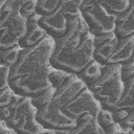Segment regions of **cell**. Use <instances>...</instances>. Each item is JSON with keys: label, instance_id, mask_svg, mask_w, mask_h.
<instances>
[{"label": "cell", "instance_id": "7", "mask_svg": "<svg viewBox=\"0 0 134 134\" xmlns=\"http://www.w3.org/2000/svg\"><path fill=\"white\" fill-rule=\"evenodd\" d=\"M81 14L89 28L90 34L94 37L114 32L117 18L111 15L100 1L83 0Z\"/></svg>", "mask_w": 134, "mask_h": 134}, {"label": "cell", "instance_id": "23", "mask_svg": "<svg viewBox=\"0 0 134 134\" xmlns=\"http://www.w3.org/2000/svg\"><path fill=\"white\" fill-rule=\"evenodd\" d=\"M70 75H71V73H68L66 71H63L61 69H57V68L52 67L50 74H49V82L53 88L58 89L68 80V77Z\"/></svg>", "mask_w": 134, "mask_h": 134}, {"label": "cell", "instance_id": "27", "mask_svg": "<svg viewBox=\"0 0 134 134\" xmlns=\"http://www.w3.org/2000/svg\"><path fill=\"white\" fill-rule=\"evenodd\" d=\"M120 73H121V79L125 82L132 75H134V61H129L127 63L121 64L120 67Z\"/></svg>", "mask_w": 134, "mask_h": 134}, {"label": "cell", "instance_id": "3", "mask_svg": "<svg viewBox=\"0 0 134 134\" xmlns=\"http://www.w3.org/2000/svg\"><path fill=\"white\" fill-rule=\"evenodd\" d=\"M0 112L1 120L17 134H43L46 130L37 120L38 109L32 105L31 97L16 94L12 104L0 108Z\"/></svg>", "mask_w": 134, "mask_h": 134}, {"label": "cell", "instance_id": "36", "mask_svg": "<svg viewBox=\"0 0 134 134\" xmlns=\"http://www.w3.org/2000/svg\"><path fill=\"white\" fill-rule=\"evenodd\" d=\"M133 130H134V129H133Z\"/></svg>", "mask_w": 134, "mask_h": 134}, {"label": "cell", "instance_id": "29", "mask_svg": "<svg viewBox=\"0 0 134 134\" xmlns=\"http://www.w3.org/2000/svg\"><path fill=\"white\" fill-rule=\"evenodd\" d=\"M119 126L122 129L127 130V131L134 129V109L128 111V114H127L126 118L121 122H119Z\"/></svg>", "mask_w": 134, "mask_h": 134}, {"label": "cell", "instance_id": "31", "mask_svg": "<svg viewBox=\"0 0 134 134\" xmlns=\"http://www.w3.org/2000/svg\"><path fill=\"white\" fill-rule=\"evenodd\" d=\"M111 112H112L114 121L117 122V124L121 122V121L126 118V116H127V114H128V111H127V110H124V109H114V110H112Z\"/></svg>", "mask_w": 134, "mask_h": 134}, {"label": "cell", "instance_id": "30", "mask_svg": "<svg viewBox=\"0 0 134 134\" xmlns=\"http://www.w3.org/2000/svg\"><path fill=\"white\" fill-rule=\"evenodd\" d=\"M94 37V36H93ZM116 35L115 32H110V34H105V35H100V36H95L94 37V46L97 47L102 44H105L111 40L116 39Z\"/></svg>", "mask_w": 134, "mask_h": 134}, {"label": "cell", "instance_id": "4", "mask_svg": "<svg viewBox=\"0 0 134 134\" xmlns=\"http://www.w3.org/2000/svg\"><path fill=\"white\" fill-rule=\"evenodd\" d=\"M121 64L104 65L100 77L89 88L95 98L100 103L102 108L114 110L124 92V81L120 73Z\"/></svg>", "mask_w": 134, "mask_h": 134}, {"label": "cell", "instance_id": "13", "mask_svg": "<svg viewBox=\"0 0 134 134\" xmlns=\"http://www.w3.org/2000/svg\"><path fill=\"white\" fill-rule=\"evenodd\" d=\"M114 32L117 38H126L134 35V0H130L128 9L117 17Z\"/></svg>", "mask_w": 134, "mask_h": 134}, {"label": "cell", "instance_id": "28", "mask_svg": "<svg viewBox=\"0 0 134 134\" xmlns=\"http://www.w3.org/2000/svg\"><path fill=\"white\" fill-rule=\"evenodd\" d=\"M1 76H0V90L9 87V76H10V68L0 65Z\"/></svg>", "mask_w": 134, "mask_h": 134}, {"label": "cell", "instance_id": "10", "mask_svg": "<svg viewBox=\"0 0 134 134\" xmlns=\"http://www.w3.org/2000/svg\"><path fill=\"white\" fill-rule=\"evenodd\" d=\"M39 24L51 38L57 39L62 37L67 30L68 19L64 16L62 12L61 3L52 14L42 17L39 21Z\"/></svg>", "mask_w": 134, "mask_h": 134}, {"label": "cell", "instance_id": "16", "mask_svg": "<svg viewBox=\"0 0 134 134\" xmlns=\"http://www.w3.org/2000/svg\"><path fill=\"white\" fill-rule=\"evenodd\" d=\"M124 92L121 98L115 109H124L130 111L134 109V75L124 82Z\"/></svg>", "mask_w": 134, "mask_h": 134}, {"label": "cell", "instance_id": "25", "mask_svg": "<svg viewBox=\"0 0 134 134\" xmlns=\"http://www.w3.org/2000/svg\"><path fill=\"white\" fill-rule=\"evenodd\" d=\"M95 117H96V120H97L98 125L104 130L108 129L109 127H111L112 125L115 124L113 115H112V112L110 110H107V109H104V108H102L99 110V112L97 113V115Z\"/></svg>", "mask_w": 134, "mask_h": 134}, {"label": "cell", "instance_id": "1", "mask_svg": "<svg viewBox=\"0 0 134 134\" xmlns=\"http://www.w3.org/2000/svg\"><path fill=\"white\" fill-rule=\"evenodd\" d=\"M94 37L81 15L69 19L66 32L54 39L50 64L57 69L77 74L94 60Z\"/></svg>", "mask_w": 134, "mask_h": 134}, {"label": "cell", "instance_id": "34", "mask_svg": "<svg viewBox=\"0 0 134 134\" xmlns=\"http://www.w3.org/2000/svg\"><path fill=\"white\" fill-rule=\"evenodd\" d=\"M70 130H52V129H46L43 134H68Z\"/></svg>", "mask_w": 134, "mask_h": 134}, {"label": "cell", "instance_id": "2", "mask_svg": "<svg viewBox=\"0 0 134 134\" xmlns=\"http://www.w3.org/2000/svg\"><path fill=\"white\" fill-rule=\"evenodd\" d=\"M87 86L76 74H71L68 80L59 87L51 100L44 107L38 109L37 120L45 128L52 130H70L75 121L62 112V109Z\"/></svg>", "mask_w": 134, "mask_h": 134}, {"label": "cell", "instance_id": "32", "mask_svg": "<svg viewBox=\"0 0 134 134\" xmlns=\"http://www.w3.org/2000/svg\"><path fill=\"white\" fill-rule=\"evenodd\" d=\"M128 132L129 131L122 129L117 122H115L114 125H112L111 127L105 130V134H128Z\"/></svg>", "mask_w": 134, "mask_h": 134}, {"label": "cell", "instance_id": "22", "mask_svg": "<svg viewBox=\"0 0 134 134\" xmlns=\"http://www.w3.org/2000/svg\"><path fill=\"white\" fill-rule=\"evenodd\" d=\"M60 3L61 0H38L37 14L41 17L48 16L59 7Z\"/></svg>", "mask_w": 134, "mask_h": 134}, {"label": "cell", "instance_id": "35", "mask_svg": "<svg viewBox=\"0 0 134 134\" xmlns=\"http://www.w3.org/2000/svg\"><path fill=\"white\" fill-rule=\"evenodd\" d=\"M133 61H134V54H133Z\"/></svg>", "mask_w": 134, "mask_h": 134}, {"label": "cell", "instance_id": "19", "mask_svg": "<svg viewBox=\"0 0 134 134\" xmlns=\"http://www.w3.org/2000/svg\"><path fill=\"white\" fill-rule=\"evenodd\" d=\"M100 2L107 10L116 18L124 14L130 5V0H100Z\"/></svg>", "mask_w": 134, "mask_h": 134}, {"label": "cell", "instance_id": "11", "mask_svg": "<svg viewBox=\"0 0 134 134\" xmlns=\"http://www.w3.org/2000/svg\"><path fill=\"white\" fill-rule=\"evenodd\" d=\"M41 18L42 17L40 15L35 14L27 19V32H26L25 37L19 43V45L22 49L31 47V46L40 43L45 37L48 36L47 32L39 24V21Z\"/></svg>", "mask_w": 134, "mask_h": 134}, {"label": "cell", "instance_id": "20", "mask_svg": "<svg viewBox=\"0 0 134 134\" xmlns=\"http://www.w3.org/2000/svg\"><path fill=\"white\" fill-rule=\"evenodd\" d=\"M83 0H61V8L64 16L69 20L81 16V5Z\"/></svg>", "mask_w": 134, "mask_h": 134}, {"label": "cell", "instance_id": "24", "mask_svg": "<svg viewBox=\"0 0 134 134\" xmlns=\"http://www.w3.org/2000/svg\"><path fill=\"white\" fill-rule=\"evenodd\" d=\"M55 90H57L55 88L51 87V88H49V89L45 90L44 92L40 93L39 95L31 97V103H32V105H34L37 109H40V108H42V107L46 106V105L51 100L52 96L54 95Z\"/></svg>", "mask_w": 134, "mask_h": 134}, {"label": "cell", "instance_id": "8", "mask_svg": "<svg viewBox=\"0 0 134 134\" xmlns=\"http://www.w3.org/2000/svg\"><path fill=\"white\" fill-rule=\"evenodd\" d=\"M51 69L52 66L50 64L32 73L25 74L9 81V86L17 94L28 97L37 96L52 87L49 82V74Z\"/></svg>", "mask_w": 134, "mask_h": 134}, {"label": "cell", "instance_id": "26", "mask_svg": "<svg viewBox=\"0 0 134 134\" xmlns=\"http://www.w3.org/2000/svg\"><path fill=\"white\" fill-rule=\"evenodd\" d=\"M16 94L17 93L12 89L10 86L5 88V89L0 90V108L6 107L9 104H12V102L14 100Z\"/></svg>", "mask_w": 134, "mask_h": 134}, {"label": "cell", "instance_id": "12", "mask_svg": "<svg viewBox=\"0 0 134 134\" xmlns=\"http://www.w3.org/2000/svg\"><path fill=\"white\" fill-rule=\"evenodd\" d=\"M133 54H134V35L126 38H118L116 47L113 53L110 55L107 65L127 63L133 60Z\"/></svg>", "mask_w": 134, "mask_h": 134}, {"label": "cell", "instance_id": "21", "mask_svg": "<svg viewBox=\"0 0 134 134\" xmlns=\"http://www.w3.org/2000/svg\"><path fill=\"white\" fill-rule=\"evenodd\" d=\"M37 4L38 0H16L17 8L26 20L37 14Z\"/></svg>", "mask_w": 134, "mask_h": 134}, {"label": "cell", "instance_id": "17", "mask_svg": "<svg viewBox=\"0 0 134 134\" xmlns=\"http://www.w3.org/2000/svg\"><path fill=\"white\" fill-rule=\"evenodd\" d=\"M117 41H118V38L95 47L94 53H93V59L102 65H107V62H108L110 55L113 53V51L116 47Z\"/></svg>", "mask_w": 134, "mask_h": 134}, {"label": "cell", "instance_id": "9", "mask_svg": "<svg viewBox=\"0 0 134 134\" xmlns=\"http://www.w3.org/2000/svg\"><path fill=\"white\" fill-rule=\"evenodd\" d=\"M100 109V103L95 98L89 88H85L62 109V112L69 118L76 120L86 113L96 116Z\"/></svg>", "mask_w": 134, "mask_h": 134}, {"label": "cell", "instance_id": "14", "mask_svg": "<svg viewBox=\"0 0 134 134\" xmlns=\"http://www.w3.org/2000/svg\"><path fill=\"white\" fill-rule=\"evenodd\" d=\"M68 134H105V130L98 125L94 115L86 113L75 120V127Z\"/></svg>", "mask_w": 134, "mask_h": 134}, {"label": "cell", "instance_id": "15", "mask_svg": "<svg viewBox=\"0 0 134 134\" xmlns=\"http://www.w3.org/2000/svg\"><path fill=\"white\" fill-rule=\"evenodd\" d=\"M103 67H104V65H102L98 62H96L95 60H93L76 75L80 77V80H82L85 83V85L88 88L91 85H93L100 77V75L103 73Z\"/></svg>", "mask_w": 134, "mask_h": 134}, {"label": "cell", "instance_id": "33", "mask_svg": "<svg viewBox=\"0 0 134 134\" xmlns=\"http://www.w3.org/2000/svg\"><path fill=\"white\" fill-rule=\"evenodd\" d=\"M0 134H17V132L8 127L4 120H0Z\"/></svg>", "mask_w": 134, "mask_h": 134}, {"label": "cell", "instance_id": "6", "mask_svg": "<svg viewBox=\"0 0 134 134\" xmlns=\"http://www.w3.org/2000/svg\"><path fill=\"white\" fill-rule=\"evenodd\" d=\"M54 51V39L45 37L40 43L22 49L18 62L10 68L9 81L25 74L32 73L50 65V59Z\"/></svg>", "mask_w": 134, "mask_h": 134}, {"label": "cell", "instance_id": "18", "mask_svg": "<svg viewBox=\"0 0 134 134\" xmlns=\"http://www.w3.org/2000/svg\"><path fill=\"white\" fill-rule=\"evenodd\" d=\"M21 51L22 48L20 47V45H16L8 49L0 50V65H4L8 68L14 67L19 60Z\"/></svg>", "mask_w": 134, "mask_h": 134}, {"label": "cell", "instance_id": "5", "mask_svg": "<svg viewBox=\"0 0 134 134\" xmlns=\"http://www.w3.org/2000/svg\"><path fill=\"white\" fill-rule=\"evenodd\" d=\"M27 32V20L20 14L16 0H0V50L19 45Z\"/></svg>", "mask_w": 134, "mask_h": 134}]
</instances>
